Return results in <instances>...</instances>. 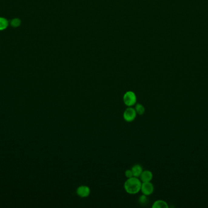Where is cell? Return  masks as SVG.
<instances>
[{"label":"cell","mask_w":208,"mask_h":208,"mask_svg":"<svg viewBox=\"0 0 208 208\" xmlns=\"http://www.w3.org/2000/svg\"><path fill=\"white\" fill-rule=\"evenodd\" d=\"M142 182L139 178L132 177L128 178L124 185L126 192L130 195H135L141 191Z\"/></svg>","instance_id":"1"},{"label":"cell","mask_w":208,"mask_h":208,"mask_svg":"<svg viewBox=\"0 0 208 208\" xmlns=\"http://www.w3.org/2000/svg\"><path fill=\"white\" fill-rule=\"evenodd\" d=\"M137 97L132 91L126 92L123 96V101L127 107H133L136 104Z\"/></svg>","instance_id":"2"},{"label":"cell","mask_w":208,"mask_h":208,"mask_svg":"<svg viewBox=\"0 0 208 208\" xmlns=\"http://www.w3.org/2000/svg\"><path fill=\"white\" fill-rule=\"evenodd\" d=\"M137 116V113L133 107H128L123 114V118L124 120L128 123L133 122Z\"/></svg>","instance_id":"3"},{"label":"cell","mask_w":208,"mask_h":208,"mask_svg":"<svg viewBox=\"0 0 208 208\" xmlns=\"http://www.w3.org/2000/svg\"><path fill=\"white\" fill-rule=\"evenodd\" d=\"M141 191L143 194L149 196L153 193L154 191V186L151 182H142Z\"/></svg>","instance_id":"4"},{"label":"cell","mask_w":208,"mask_h":208,"mask_svg":"<svg viewBox=\"0 0 208 208\" xmlns=\"http://www.w3.org/2000/svg\"><path fill=\"white\" fill-rule=\"evenodd\" d=\"M91 193L90 188L85 185H82L77 187L76 190V193L77 195L81 197V198H86L88 197Z\"/></svg>","instance_id":"5"},{"label":"cell","mask_w":208,"mask_h":208,"mask_svg":"<svg viewBox=\"0 0 208 208\" xmlns=\"http://www.w3.org/2000/svg\"><path fill=\"white\" fill-rule=\"evenodd\" d=\"M139 178L142 182H151L153 179V173L150 170H143Z\"/></svg>","instance_id":"6"},{"label":"cell","mask_w":208,"mask_h":208,"mask_svg":"<svg viewBox=\"0 0 208 208\" xmlns=\"http://www.w3.org/2000/svg\"><path fill=\"white\" fill-rule=\"evenodd\" d=\"M133 174V176L134 177H136V178H139L141 175V174L142 173L143 169V167L141 165L139 164H135L134 165L132 168H131Z\"/></svg>","instance_id":"7"},{"label":"cell","mask_w":208,"mask_h":208,"mask_svg":"<svg viewBox=\"0 0 208 208\" xmlns=\"http://www.w3.org/2000/svg\"><path fill=\"white\" fill-rule=\"evenodd\" d=\"M153 208H167V203L163 200H157L155 201L152 205Z\"/></svg>","instance_id":"8"},{"label":"cell","mask_w":208,"mask_h":208,"mask_svg":"<svg viewBox=\"0 0 208 208\" xmlns=\"http://www.w3.org/2000/svg\"><path fill=\"white\" fill-rule=\"evenodd\" d=\"M135 109L137 113V114L139 116H143L145 113V108L144 106L140 103H138L135 105Z\"/></svg>","instance_id":"9"},{"label":"cell","mask_w":208,"mask_h":208,"mask_svg":"<svg viewBox=\"0 0 208 208\" xmlns=\"http://www.w3.org/2000/svg\"><path fill=\"white\" fill-rule=\"evenodd\" d=\"M8 26V21L3 17H0V31L5 30Z\"/></svg>","instance_id":"10"},{"label":"cell","mask_w":208,"mask_h":208,"mask_svg":"<svg viewBox=\"0 0 208 208\" xmlns=\"http://www.w3.org/2000/svg\"><path fill=\"white\" fill-rule=\"evenodd\" d=\"M139 203L142 206H146L149 203V199L147 198V196L143 194L141 196H140L139 198Z\"/></svg>","instance_id":"11"},{"label":"cell","mask_w":208,"mask_h":208,"mask_svg":"<svg viewBox=\"0 0 208 208\" xmlns=\"http://www.w3.org/2000/svg\"><path fill=\"white\" fill-rule=\"evenodd\" d=\"M20 25V20L18 19H15L11 22V25L14 27H17Z\"/></svg>","instance_id":"12"},{"label":"cell","mask_w":208,"mask_h":208,"mask_svg":"<svg viewBox=\"0 0 208 208\" xmlns=\"http://www.w3.org/2000/svg\"><path fill=\"white\" fill-rule=\"evenodd\" d=\"M125 175L127 179L133 177V172H132L131 169L130 170H127L125 172Z\"/></svg>","instance_id":"13"}]
</instances>
